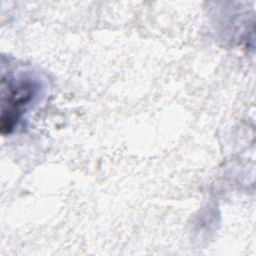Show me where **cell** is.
<instances>
[{"mask_svg":"<svg viewBox=\"0 0 256 256\" xmlns=\"http://www.w3.org/2000/svg\"><path fill=\"white\" fill-rule=\"evenodd\" d=\"M37 89L36 83L27 78L8 83L7 94L3 96L1 115L2 133L11 132L20 117L21 110L33 100Z\"/></svg>","mask_w":256,"mask_h":256,"instance_id":"1","label":"cell"}]
</instances>
